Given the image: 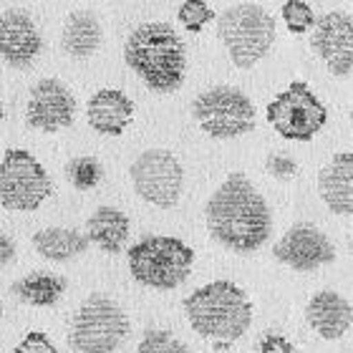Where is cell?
I'll use <instances>...</instances> for the list:
<instances>
[{"label":"cell","instance_id":"15","mask_svg":"<svg viewBox=\"0 0 353 353\" xmlns=\"http://www.w3.org/2000/svg\"><path fill=\"white\" fill-rule=\"evenodd\" d=\"M134 101L119 88H99L86 103L88 126L101 137H121L134 121Z\"/></svg>","mask_w":353,"mask_h":353},{"label":"cell","instance_id":"2","mask_svg":"<svg viewBox=\"0 0 353 353\" xmlns=\"http://www.w3.org/2000/svg\"><path fill=\"white\" fill-rule=\"evenodd\" d=\"M124 61L154 94H174L187 76V46L172 23H141L124 43Z\"/></svg>","mask_w":353,"mask_h":353},{"label":"cell","instance_id":"27","mask_svg":"<svg viewBox=\"0 0 353 353\" xmlns=\"http://www.w3.org/2000/svg\"><path fill=\"white\" fill-rule=\"evenodd\" d=\"M13 353H59L56 343H53L43 331H30L26 333V339L15 346Z\"/></svg>","mask_w":353,"mask_h":353},{"label":"cell","instance_id":"4","mask_svg":"<svg viewBox=\"0 0 353 353\" xmlns=\"http://www.w3.org/2000/svg\"><path fill=\"white\" fill-rule=\"evenodd\" d=\"M194 250L172 235H144L129 248L126 263L132 278L152 290H174L190 278Z\"/></svg>","mask_w":353,"mask_h":353},{"label":"cell","instance_id":"7","mask_svg":"<svg viewBox=\"0 0 353 353\" xmlns=\"http://www.w3.org/2000/svg\"><path fill=\"white\" fill-rule=\"evenodd\" d=\"M192 117L212 139H237L255 129V106L235 86H212L192 101Z\"/></svg>","mask_w":353,"mask_h":353},{"label":"cell","instance_id":"24","mask_svg":"<svg viewBox=\"0 0 353 353\" xmlns=\"http://www.w3.org/2000/svg\"><path fill=\"white\" fill-rule=\"evenodd\" d=\"M217 18L214 8H210L202 0H184L176 8V21L182 23V28L187 33H202L207 23H212Z\"/></svg>","mask_w":353,"mask_h":353},{"label":"cell","instance_id":"16","mask_svg":"<svg viewBox=\"0 0 353 353\" xmlns=\"http://www.w3.org/2000/svg\"><path fill=\"white\" fill-rule=\"evenodd\" d=\"M351 303L336 290H321L305 305V321L323 341H339L351 328Z\"/></svg>","mask_w":353,"mask_h":353},{"label":"cell","instance_id":"10","mask_svg":"<svg viewBox=\"0 0 353 353\" xmlns=\"http://www.w3.org/2000/svg\"><path fill=\"white\" fill-rule=\"evenodd\" d=\"M129 176H132L134 192L159 210H172L182 197L184 170L170 149L141 152L129 167Z\"/></svg>","mask_w":353,"mask_h":353},{"label":"cell","instance_id":"28","mask_svg":"<svg viewBox=\"0 0 353 353\" xmlns=\"http://www.w3.org/2000/svg\"><path fill=\"white\" fill-rule=\"evenodd\" d=\"M260 353H293V343L280 333H265L258 343Z\"/></svg>","mask_w":353,"mask_h":353},{"label":"cell","instance_id":"23","mask_svg":"<svg viewBox=\"0 0 353 353\" xmlns=\"http://www.w3.org/2000/svg\"><path fill=\"white\" fill-rule=\"evenodd\" d=\"M280 15H283V23H285V28L293 33V36H303V33H308L313 30L316 26V13H313V8L305 3V0H285L283 6H280Z\"/></svg>","mask_w":353,"mask_h":353},{"label":"cell","instance_id":"26","mask_svg":"<svg viewBox=\"0 0 353 353\" xmlns=\"http://www.w3.org/2000/svg\"><path fill=\"white\" fill-rule=\"evenodd\" d=\"M265 170L270 172V176H275V179L290 182L298 174V162L290 154H270L265 162Z\"/></svg>","mask_w":353,"mask_h":353},{"label":"cell","instance_id":"1","mask_svg":"<svg viewBox=\"0 0 353 353\" xmlns=\"http://www.w3.org/2000/svg\"><path fill=\"white\" fill-rule=\"evenodd\" d=\"M207 232L232 252H255L272 232V214L258 187L235 172L212 192L205 205Z\"/></svg>","mask_w":353,"mask_h":353},{"label":"cell","instance_id":"25","mask_svg":"<svg viewBox=\"0 0 353 353\" xmlns=\"http://www.w3.org/2000/svg\"><path fill=\"white\" fill-rule=\"evenodd\" d=\"M137 353H190V348L184 346V341H179L172 331L164 328H149L141 336Z\"/></svg>","mask_w":353,"mask_h":353},{"label":"cell","instance_id":"8","mask_svg":"<svg viewBox=\"0 0 353 353\" xmlns=\"http://www.w3.org/2000/svg\"><path fill=\"white\" fill-rule=\"evenodd\" d=\"M53 194L43 164L26 149H6L0 162V207L10 212H36Z\"/></svg>","mask_w":353,"mask_h":353},{"label":"cell","instance_id":"22","mask_svg":"<svg viewBox=\"0 0 353 353\" xmlns=\"http://www.w3.org/2000/svg\"><path fill=\"white\" fill-rule=\"evenodd\" d=\"M66 176H68V182L74 184L76 190L88 192V190H94L96 184L101 182L103 167L99 164V159H96V157H74V159L66 164Z\"/></svg>","mask_w":353,"mask_h":353},{"label":"cell","instance_id":"20","mask_svg":"<svg viewBox=\"0 0 353 353\" xmlns=\"http://www.w3.org/2000/svg\"><path fill=\"white\" fill-rule=\"evenodd\" d=\"M33 248L51 263H68L88 250V240L71 228H46L33 235Z\"/></svg>","mask_w":353,"mask_h":353},{"label":"cell","instance_id":"5","mask_svg":"<svg viewBox=\"0 0 353 353\" xmlns=\"http://www.w3.org/2000/svg\"><path fill=\"white\" fill-rule=\"evenodd\" d=\"M214 21L217 38L228 48L230 61L237 68H252L260 59H265L278 36L275 18L255 3L228 6Z\"/></svg>","mask_w":353,"mask_h":353},{"label":"cell","instance_id":"12","mask_svg":"<svg viewBox=\"0 0 353 353\" xmlns=\"http://www.w3.org/2000/svg\"><path fill=\"white\" fill-rule=\"evenodd\" d=\"M310 48L339 79L351 76L353 68V21L351 15L331 10L321 15L310 30Z\"/></svg>","mask_w":353,"mask_h":353},{"label":"cell","instance_id":"11","mask_svg":"<svg viewBox=\"0 0 353 353\" xmlns=\"http://www.w3.org/2000/svg\"><path fill=\"white\" fill-rule=\"evenodd\" d=\"M76 119V96L66 83L48 76L36 81L30 88L28 109H26V121L28 126L46 134H56L61 129H68Z\"/></svg>","mask_w":353,"mask_h":353},{"label":"cell","instance_id":"9","mask_svg":"<svg viewBox=\"0 0 353 353\" xmlns=\"http://www.w3.org/2000/svg\"><path fill=\"white\" fill-rule=\"evenodd\" d=\"M268 124L288 141H310L328 121V109L305 81H293L268 103Z\"/></svg>","mask_w":353,"mask_h":353},{"label":"cell","instance_id":"31","mask_svg":"<svg viewBox=\"0 0 353 353\" xmlns=\"http://www.w3.org/2000/svg\"><path fill=\"white\" fill-rule=\"evenodd\" d=\"M0 316H3V301H0Z\"/></svg>","mask_w":353,"mask_h":353},{"label":"cell","instance_id":"13","mask_svg":"<svg viewBox=\"0 0 353 353\" xmlns=\"http://www.w3.org/2000/svg\"><path fill=\"white\" fill-rule=\"evenodd\" d=\"M272 255L278 258V263L288 265L293 270L310 272L323 265H331L336 260V248L316 225L298 222L280 237L278 245L272 248Z\"/></svg>","mask_w":353,"mask_h":353},{"label":"cell","instance_id":"19","mask_svg":"<svg viewBox=\"0 0 353 353\" xmlns=\"http://www.w3.org/2000/svg\"><path fill=\"white\" fill-rule=\"evenodd\" d=\"M61 46L71 59H88L99 51L101 46V23L91 10H76L68 15L63 33H61Z\"/></svg>","mask_w":353,"mask_h":353},{"label":"cell","instance_id":"18","mask_svg":"<svg viewBox=\"0 0 353 353\" xmlns=\"http://www.w3.org/2000/svg\"><path fill=\"white\" fill-rule=\"evenodd\" d=\"M129 217L121 210L109 205L96 207L94 214L86 220V240L88 245H96L99 250L117 255L124 248L126 237H129Z\"/></svg>","mask_w":353,"mask_h":353},{"label":"cell","instance_id":"3","mask_svg":"<svg viewBox=\"0 0 353 353\" xmlns=\"http://www.w3.org/2000/svg\"><path fill=\"white\" fill-rule=\"evenodd\" d=\"M192 331L214 343L243 339L252 323V301L232 280H212L184 298Z\"/></svg>","mask_w":353,"mask_h":353},{"label":"cell","instance_id":"6","mask_svg":"<svg viewBox=\"0 0 353 353\" xmlns=\"http://www.w3.org/2000/svg\"><path fill=\"white\" fill-rule=\"evenodd\" d=\"M129 336V318L109 295H88L74 313L68 343L79 353H117Z\"/></svg>","mask_w":353,"mask_h":353},{"label":"cell","instance_id":"29","mask_svg":"<svg viewBox=\"0 0 353 353\" xmlns=\"http://www.w3.org/2000/svg\"><path fill=\"white\" fill-rule=\"evenodd\" d=\"M13 258H15V243L3 232V228H0V268H6L8 263H13Z\"/></svg>","mask_w":353,"mask_h":353},{"label":"cell","instance_id":"17","mask_svg":"<svg viewBox=\"0 0 353 353\" xmlns=\"http://www.w3.org/2000/svg\"><path fill=\"white\" fill-rule=\"evenodd\" d=\"M318 192L325 207L339 217L353 212V154L341 152L318 174Z\"/></svg>","mask_w":353,"mask_h":353},{"label":"cell","instance_id":"21","mask_svg":"<svg viewBox=\"0 0 353 353\" xmlns=\"http://www.w3.org/2000/svg\"><path fill=\"white\" fill-rule=\"evenodd\" d=\"M13 295L26 305H36V308H48L61 301V295L66 290V280L53 272H30L23 280L13 283Z\"/></svg>","mask_w":353,"mask_h":353},{"label":"cell","instance_id":"30","mask_svg":"<svg viewBox=\"0 0 353 353\" xmlns=\"http://www.w3.org/2000/svg\"><path fill=\"white\" fill-rule=\"evenodd\" d=\"M6 117V109H3V101H0V119Z\"/></svg>","mask_w":353,"mask_h":353},{"label":"cell","instance_id":"14","mask_svg":"<svg viewBox=\"0 0 353 353\" xmlns=\"http://www.w3.org/2000/svg\"><path fill=\"white\" fill-rule=\"evenodd\" d=\"M43 38L36 21L23 8H8L0 13V59L13 68H28L41 56Z\"/></svg>","mask_w":353,"mask_h":353}]
</instances>
